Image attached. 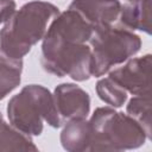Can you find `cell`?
Instances as JSON below:
<instances>
[{"label": "cell", "instance_id": "1", "mask_svg": "<svg viewBox=\"0 0 152 152\" xmlns=\"http://www.w3.org/2000/svg\"><path fill=\"white\" fill-rule=\"evenodd\" d=\"M93 26L76 11L68 8L55 17L42 44V65L57 77L83 82L91 76V49L87 43Z\"/></svg>", "mask_w": 152, "mask_h": 152}, {"label": "cell", "instance_id": "2", "mask_svg": "<svg viewBox=\"0 0 152 152\" xmlns=\"http://www.w3.org/2000/svg\"><path fill=\"white\" fill-rule=\"evenodd\" d=\"M58 14V7L50 2L25 4L0 30V50L11 58L23 59L31 48L44 38L48 24Z\"/></svg>", "mask_w": 152, "mask_h": 152}, {"label": "cell", "instance_id": "3", "mask_svg": "<svg viewBox=\"0 0 152 152\" xmlns=\"http://www.w3.org/2000/svg\"><path fill=\"white\" fill-rule=\"evenodd\" d=\"M89 151H124L142 146L147 139L142 127L128 114L110 107H99L90 120Z\"/></svg>", "mask_w": 152, "mask_h": 152}, {"label": "cell", "instance_id": "4", "mask_svg": "<svg viewBox=\"0 0 152 152\" xmlns=\"http://www.w3.org/2000/svg\"><path fill=\"white\" fill-rule=\"evenodd\" d=\"M10 124L27 135H40L43 121L58 128L63 124L57 113L53 95L40 84L25 86L7 103Z\"/></svg>", "mask_w": 152, "mask_h": 152}, {"label": "cell", "instance_id": "5", "mask_svg": "<svg viewBox=\"0 0 152 152\" xmlns=\"http://www.w3.org/2000/svg\"><path fill=\"white\" fill-rule=\"evenodd\" d=\"M91 76L101 77L112 68L137 55L141 48V39L133 31L110 25L95 28L90 39Z\"/></svg>", "mask_w": 152, "mask_h": 152}, {"label": "cell", "instance_id": "6", "mask_svg": "<svg viewBox=\"0 0 152 152\" xmlns=\"http://www.w3.org/2000/svg\"><path fill=\"white\" fill-rule=\"evenodd\" d=\"M151 66L152 56L150 53L127 59V62L109 72L112 78L126 93L132 95H151Z\"/></svg>", "mask_w": 152, "mask_h": 152}, {"label": "cell", "instance_id": "7", "mask_svg": "<svg viewBox=\"0 0 152 152\" xmlns=\"http://www.w3.org/2000/svg\"><path fill=\"white\" fill-rule=\"evenodd\" d=\"M52 95L62 124L75 119H87L90 112V97L81 87L74 83H61Z\"/></svg>", "mask_w": 152, "mask_h": 152}, {"label": "cell", "instance_id": "8", "mask_svg": "<svg viewBox=\"0 0 152 152\" xmlns=\"http://www.w3.org/2000/svg\"><path fill=\"white\" fill-rule=\"evenodd\" d=\"M69 8L76 11L95 30L114 25L119 19L121 4L119 0H72Z\"/></svg>", "mask_w": 152, "mask_h": 152}, {"label": "cell", "instance_id": "9", "mask_svg": "<svg viewBox=\"0 0 152 152\" xmlns=\"http://www.w3.org/2000/svg\"><path fill=\"white\" fill-rule=\"evenodd\" d=\"M120 23L125 28L151 34V0H133L121 5Z\"/></svg>", "mask_w": 152, "mask_h": 152}, {"label": "cell", "instance_id": "10", "mask_svg": "<svg viewBox=\"0 0 152 152\" xmlns=\"http://www.w3.org/2000/svg\"><path fill=\"white\" fill-rule=\"evenodd\" d=\"M90 141V125L86 119H75L68 121L61 132V144L68 152L89 151Z\"/></svg>", "mask_w": 152, "mask_h": 152}, {"label": "cell", "instance_id": "11", "mask_svg": "<svg viewBox=\"0 0 152 152\" xmlns=\"http://www.w3.org/2000/svg\"><path fill=\"white\" fill-rule=\"evenodd\" d=\"M21 71L23 59L11 58L0 50V100L20 84Z\"/></svg>", "mask_w": 152, "mask_h": 152}, {"label": "cell", "instance_id": "12", "mask_svg": "<svg viewBox=\"0 0 152 152\" xmlns=\"http://www.w3.org/2000/svg\"><path fill=\"white\" fill-rule=\"evenodd\" d=\"M0 151H38V147L27 135L5 121L0 122Z\"/></svg>", "mask_w": 152, "mask_h": 152}, {"label": "cell", "instance_id": "13", "mask_svg": "<svg viewBox=\"0 0 152 152\" xmlns=\"http://www.w3.org/2000/svg\"><path fill=\"white\" fill-rule=\"evenodd\" d=\"M127 114L134 119L146 133L147 139L152 137V102L151 95H134L127 103Z\"/></svg>", "mask_w": 152, "mask_h": 152}, {"label": "cell", "instance_id": "14", "mask_svg": "<svg viewBox=\"0 0 152 152\" xmlns=\"http://www.w3.org/2000/svg\"><path fill=\"white\" fill-rule=\"evenodd\" d=\"M96 94L103 102L113 108H120L127 101V93L109 77L97 81Z\"/></svg>", "mask_w": 152, "mask_h": 152}, {"label": "cell", "instance_id": "15", "mask_svg": "<svg viewBox=\"0 0 152 152\" xmlns=\"http://www.w3.org/2000/svg\"><path fill=\"white\" fill-rule=\"evenodd\" d=\"M14 0H0V24L6 23L15 12Z\"/></svg>", "mask_w": 152, "mask_h": 152}, {"label": "cell", "instance_id": "16", "mask_svg": "<svg viewBox=\"0 0 152 152\" xmlns=\"http://www.w3.org/2000/svg\"><path fill=\"white\" fill-rule=\"evenodd\" d=\"M1 121H4V118H2V114H1V112H0V122Z\"/></svg>", "mask_w": 152, "mask_h": 152}, {"label": "cell", "instance_id": "17", "mask_svg": "<svg viewBox=\"0 0 152 152\" xmlns=\"http://www.w3.org/2000/svg\"><path fill=\"white\" fill-rule=\"evenodd\" d=\"M126 1H133V0H126Z\"/></svg>", "mask_w": 152, "mask_h": 152}]
</instances>
